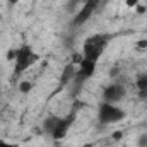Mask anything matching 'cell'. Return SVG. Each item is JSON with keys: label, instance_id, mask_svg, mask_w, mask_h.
I'll list each match as a JSON object with an SVG mask.
<instances>
[{"label": "cell", "instance_id": "obj_1", "mask_svg": "<svg viewBox=\"0 0 147 147\" xmlns=\"http://www.w3.org/2000/svg\"><path fill=\"white\" fill-rule=\"evenodd\" d=\"M111 38L105 33H98V34H92V36H87L82 43V57L84 60H91V62H98L101 58V55L106 51L108 45H110Z\"/></svg>", "mask_w": 147, "mask_h": 147}, {"label": "cell", "instance_id": "obj_2", "mask_svg": "<svg viewBox=\"0 0 147 147\" xmlns=\"http://www.w3.org/2000/svg\"><path fill=\"white\" fill-rule=\"evenodd\" d=\"M39 60V55L33 50V46H29L28 43H22L19 48L14 50V74L21 75L26 72L28 69H31L34 63Z\"/></svg>", "mask_w": 147, "mask_h": 147}, {"label": "cell", "instance_id": "obj_3", "mask_svg": "<svg viewBox=\"0 0 147 147\" xmlns=\"http://www.w3.org/2000/svg\"><path fill=\"white\" fill-rule=\"evenodd\" d=\"M127 118V111L116 103H106L101 101L98 106V120L103 125H116Z\"/></svg>", "mask_w": 147, "mask_h": 147}, {"label": "cell", "instance_id": "obj_4", "mask_svg": "<svg viewBox=\"0 0 147 147\" xmlns=\"http://www.w3.org/2000/svg\"><path fill=\"white\" fill-rule=\"evenodd\" d=\"M125 96H127V87L123 84H120V82H113L110 86H106L103 89V92H101L103 101H106V103H116V105Z\"/></svg>", "mask_w": 147, "mask_h": 147}, {"label": "cell", "instance_id": "obj_5", "mask_svg": "<svg viewBox=\"0 0 147 147\" xmlns=\"http://www.w3.org/2000/svg\"><path fill=\"white\" fill-rule=\"evenodd\" d=\"M101 2H103V0H86V2L82 3L80 10L75 14V17H74V24H75V26H82V24H86V22L92 17V14L96 12V9L101 5Z\"/></svg>", "mask_w": 147, "mask_h": 147}, {"label": "cell", "instance_id": "obj_6", "mask_svg": "<svg viewBox=\"0 0 147 147\" xmlns=\"http://www.w3.org/2000/svg\"><path fill=\"white\" fill-rule=\"evenodd\" d=\"M72 121H74V116H69V118L58 116V120H57V123H55V128L51 130L50 137H51L53 140H62V139H65L67 134H69V130H70V127H72Z\"/></svg>", "mask_w": 147, "mask_h": 147}, {"label": "cell", "instance_id": "obj_7", "mask_svg": "<svg viewBox=\"0 0 147 147\" xmlns=\"http://www.w3.org/2000/svg\"><path fill=\"white\" fill-rule=\"evenodd\" d=\"M96 67H98V62H91V60H82L79 65H77V72H75V80L77 82H84L87 79H91L94 72H96Z\"/></svg>", "mask_w": 147, "mask_h": 147}, {"label": "cell", "instance_id": "obj_8", "mask_svg": "<svg viewBox=\"0 0 147 147\" xmlns=\"http://www.w3.org/2000/svg\"><path fill=\"white\" fill-rule=\"evenodd\" d=\"M135 87L140 98H147V72L139 74L135 79Z\"/></svg>", "mask_w": 147, "mask_h": 147}, {"label": "cell", "instance_id": "obj_9", "mask_svg": "<svg viewBox=\"0 0 147 147\" xmlns=\"http://www.w3.org/2000/svg\"><path fill=\"white\" fill-rule=\"evenodd\" d=\"M57 120H58V116H48V118L45 120V123H43V128H45V132H46V134H51V130L55 128V123H57Z\"/></svg>", "mask_w": 147, "mask_h": 147}, {"label": "cell", "instance_id": "obj_10", "mask_svg": "<svg viewBox=\"0 0 147 147\" xmlns=\"http://www.w3.org/2000/svg\"><path fill=\"white\" fill-rule=\"evenodd\" d=\"M33 91V82L31 80H22L19 82V92L21 94H29Z\"/></svg>", "mask_w": 147, "mask_h": 147}, {"label": "cell", "instance_id": "obj_11", "mask_svg": "<svg viewBox=\"0 0 147 147\" xmlns=\"http://www.w3.org/2000/svg\"><path fill=\"white\" fill-rule=\"evenodd\" d=\"M137 146L139 147H147V134L140 135V137L137 139Z\"/></svg>", "mask_w": 147, "mask_h": 147}, {"label": "cell", "instance_id": "obj_12", "mask_svg": "<svg viewBox=\"0 0 147 147\" xmlns=\"http://www.w3.org/2000/svg\"><path fill=\"white\" fill-rule=\"evenodd\" d=\"M0 147H19L14 142H7V140H0Z\"/></svg>", "mask_w": 147, "mask_h": 147}, {"label": "cell", "instance_id": "obj_13", "mask_svg": "<svg viewBox=\"0 0 147 147\" xmlns=\"http://www.w3.org/2000/svg\"><path fill=\"white\" fill-rule=\"evenodd\" d=\"M137 48H139V50H147V39L139 41V43H137Z\"/></svg>", "mask_w": 147, "mask_h": 147}, {"label": "cell", "instance_id": "obj_14", "mask_svg": "<svg viewBox=\"0 0 147 147\" xmlns=\"http://www.w3.org/2000/svg\"><path fill=\"white\" fill-rule=\"evenodd\" d=\"M125 3H127L128 7H137V5H139V0H125Z\"/></svg>", "mask_w": 147, "mask_h": 147}, {"label": "cell", "instance_id": "obj_15", "mask_svg": "<svg viewBox=\"0 0 147 147\" xmlns=\"http://www.w3.org/2000/svg\"><path fill=\"white\" fill-rule=\"evenodd\" d=\"M22 0H7V3L9 5H17V3H21Z\"/></svg>", "mask_w": 147, "mask_h": 147}, {"label": "cell", "instance_id": "obj_16", "mask_svg": "<svg viewBox=\"0 0 147 147\" xmlns=\"http://www.w3.org/2000/svg\"><path fill=\"white\" fill-rule=\"evenodd\" d=\"M137 12H146V7H137Z\"/></svg>", "mask_w": 147, "mask_h": 147}, {"label": "cell", "instance_id": "obj_17", "mask_svg": "<svg viewBox=\"0 0 147 147\" xmlns=\"http://www.w3.org/2000/svg\"><path fill=\"white\" fill-rule=\"evenodd\" d=\"M84 147H94V146H92V144H86Z\"/></svg>", "mask_w": 147, "mask_h": 147}]
</instances>
